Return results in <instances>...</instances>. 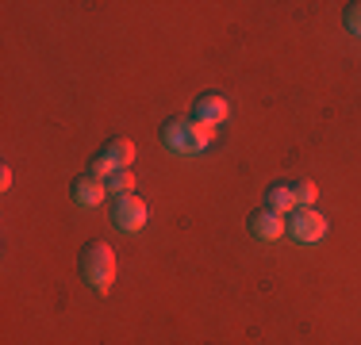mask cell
<instances>
[{
    "mask_svg": "<svg viewBox=\"0 0 361 345\" xmlns=\"http://www.w3.org/2000/svg\"><path fill=\"white\" fill-rule=\"evenodd\" d=\"M161 142H166V150L173 153H204L212 142H216V127L200 123V119H169L166 127H161Z\"/></svg>",
    "mask_w": 361,
    "mask_h": 345,
    "instance_id": "6da1fadb",
    "label": "cell"
},
{
    "mask_svg": "<svg viewBox=\"0 0 361 345\" xmlns=\"http://www.w3.org/2000/svg\"><path fill=\"white\" fill-rule=\"evenodd\" d=\"M81 276H85V284H89L92 291H104L116 284V249L108 246V242H89V246L81 249Z\"/></svg>",
    "mask_w": 361,
    "mask_h": 345,
    "instance_id": "7a4b0ae2",
    "label": "cell"
},
{
    "mask_svg": "<svg viewBox=\"0 0 361 345\" xmlns=\"http://www.w3.org/2000/svg\"><path fill=\"white\" fill-rule=\"evenodd\" d=\"M131 161H135V142H131V138H111L104 150L92 158L89 172H92V177H100V180H108L116 169H131Z\"/></svg>",
    "mask_w": 361,
    "mask_h": 345,
    "instance_id": "3957f363",
    "label": "cell"
},
{
    "mask_svg": "<svg viewBox=\"0 0 361 345\" xmlns=\"http://www.w3.org/2000/svg\"><path fill=\"white\" fill-rule=\"evenodd\" d=\"M111 222H116L123 234H139V230L150 222V203L142 200V196H116V203H111Z\"/></svg>",
    "mask_w": 361,
    "mask_h": 345,
    "instance_id": "277c9868",
    "label": "cell"
},
{
    "mask_svg": "<svg viewBox=\"0 0 361 345\" xmlns=\"http://www.w3.org/2000/svg\"><path fill=\"white\" fill-rule=\"evenodd\" d=\"M288 234L300 242V246H315V242L326 238V219L315 207H296L288 215Z\"/></svg>",
    "mask_w": 361,
    "mask_h": 345,
    "instance_id": "5b68a950",
    "label": "cell"
},
{
    "mask_svg": "<svg viewBox=\"0 0 361 345\" xmlns=\"http://www.w3.org/2000/svg\"><path fill=\"white\" fill-rule=\"evenodd\" d=\"M70 196H73L77 207H100L108 200V184L100 177H92V172H81V177H73Z\"/></svg>",
    "mask_w": 361,
    "mask_h": 345,
    "instance_id": "8992f818",
    "label": "cell"
},
{
    "mask_svg": "<svg viewBox=\"0 0 361 345\" xmlns=\"http://www.w3.org/2000/svg\"><path fill=\"white\" fill-rule=\"evenodd\" d=\"M250 234L257 242H277V238L288 234V219L277 211H269V207H262V211L250 215Z\"/></svg>",
    "mask_w": 361,
    "mask_h": 345,
    "instance_id": "52a82bcc",
    "label": "cell"
},
{
    "mask_svg": "<svg viewBox=\"0 0 361 345\" xmlns=\"http://www.w3.org/2000/svg\"><path fill=\"white\" fill-rule=\"evenodd\" d=\"M227 115H231V104H227V96H219V92H204V96L192 104V119H200V123H208V127H219Z\"/></svg>",
    "mask_w": 361,
    "mask_h": 345,
    "instance_id": "ba28073f",
    "label": "cell"
},
{
    "mask_svg": "<svg viewBox=\"0 0 361 345\" xmlns=\"http://www.w3.org/2000/svg\"><path fill=\"white\" fill-rule=\"evenodd\" d=\"M265 207L288 219V215L296 211V196H292V184H269V188H265Z\"/></svg>",
    "mask_w": 361,
    "mask_h": 345,
    "instance_id": "9c48e42d",
    "label": "cell"
},
{
    "mask_svg": "<svg viewBox=\"0 0 361 345\" xmlns=\"http://www.w3.org/2000/svg\"><path fill=\"white\" fill-rule=\"evenodd\" d=\"M292 196H296V207H315L319 188H315L312 177H296V180H292Z\"/></svg>",
    "mask_w": 361,
    "mask_h": 345,
    "instance_id": "30bf717a",
    "label": "cell"
},
{
    "mask_svg": "<svg viewBox=\"0 0 361 345\" xmlns=\"http://www.w3.org/2000/svg\"><path fill=\"white\" fill-rule=\"evenodd\" d=\"M104 184H108V196H131L135 192V172L131 169H116Z\"/></svg>",
    "mask_w": 361,
    "mask_h": 345,
    "instance_id": "8fae6325",
    "label": "cell"
},
{
    "mask_svg": "<svg viewBox=\"0 0 361 345\" xmlns=\"http://www.w3.org/2000/svg\"><path fill=\"white\" fill-rule=\"evenodd\" d=\"M346 27H350V34H361V0L346 8Z\"/></svg>",
    "mask_w": 361,
    "mask_h": 345,
    "instance_id": "7c38bea8",
    "label": "cell"
},
{
    "mask_svg": "<svg viewBox=\"0 0 361 345\" xmlns=\"http://www.w3.org/2000/svg\"><path fill=\"white\" fill-rule=\"evenodd\" d=\"M0 188H4V192L12 188V169H8V165H0Z\"/></svg>",
    "mask_w": 361,
    "mask_h": 345,
    "instance_id": "4fadbf2b",
    "label": "cell"
}]
</instances>
